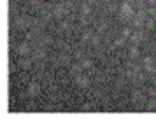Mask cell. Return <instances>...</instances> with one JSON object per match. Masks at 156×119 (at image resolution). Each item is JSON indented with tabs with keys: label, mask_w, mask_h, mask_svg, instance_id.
Listing matches in <instances>:
<instances>
[{
	"label": "cell",
	"mask_w": 156,
	"mask_h": 119,
	"mask_svg": "<svg viewBox=\"0 0 156 119\" xmlns=\"http://www.w3.org/2000/svg\"><path fill=\"white\" fill-rule=\"evenodd\" d=\"M26 93H28V96H37V95L40 93V86H39V82L32 81V82L28 84V88H26Z\"/></svg>",
	"instance_id": "cell-3"
},
{
	"label": "cell",
	"mask_w": 156,
	"mask_h": 119,
	"mask_svg": "<svg viewBox=\"0 0 156 119\" xmlns=\"http://www.w3.org/2000/svg\"><path fill=\"white\" fill-rule=\"evenodd\" d=\"M44 54H46V51H44V47L40 46V47H37V49L33 51V54H32V60H42V58H44Z\"/></svg>",
	"instance_id": "cell-7"
},
{
	"label": "cell",
	"mask_w": 156,
	"mask_h": 119,
	"mask_svg": "<svg viewBox=\"0 0 156 119\" xmlns=\"http://www.w3.org/2000/svg\"><path fill=\"white\" fill-rule=\"evenodd\" d=\"M65 12H67V7H65L63 4H60V5L54 7V16H56V18H61Z\"/></svg>",
	"instance_id": "cell-8"
},
{
	"label": "cell",
	"mask_w": 156,
	"mask_h": 119,
	"mask_svg": "<svg viewBox=\"0 0 156 119\" xmlns=\"http://www.w3.org/2000/svg\"><path fill=\"white\" fill-rule=\"evenodd\" d=\"M149 96H156V91H155V89H149Z\"/></svg>",
	"instance_id": "cell-20"
},
{
	"label": "cell",
	"mask_w": 156,
	"mask_h": 119,
	"mask_svg": "<svg viewBox=\"0 0 156 119\" xmlns=\"http://www.w3.org/2000/svg\"><path fill=\"white\" fill-rule=\"evenodd\" d=\"M90 12H91V7L88 5V4H84V5H81V16H90Z\"/></svg>",
	"instance_id": "cell-10"
},
{
	"label": "cell",
	"mask_w": 156,
	"mask_h": 119,
	"mask_svg": "<svg viewBox=\"0 0 156 119\" xmlns=\"http://www.w3.org/2000/svg\"><path fill=\"white\" fill-rule=\"evenodd\" d=\"M93 37H95V33H91V32H86V33L83 35V40H84V42H91V40H93Z\"/></svg>",
	"instance_id": "cell-14"
},
{
	"label": "cell",
	"mask_w": 156,
	"mask_h": 119,
	"mask_svg": "<svg viewBox=\"0 0 156 119\" xmlns=\"http://www.w3.org/2000/svg\"><path fill=\"white\" fill-rule=\"evenodd\" d=\"M130 35H132L130 28H123V32H121V37H125V39H130Z\"/></svg>",
	"instance_id": "cell-17"
},
{
	"label": "cell",
	"mask_w": 156,
	"mask_h": 119,
	"mask_svg": "<svg viewBox=\"0 0 156 119\" xmlns=\"http://www.w3.org/2000/svg\"><path fill=\"white\" fill-rule=\"evenodd\" d=\"M142 39H144V35H142L140 32H133V33L130 35V42H132L133 46H139V44L142 42Z\"/></svg>",
	"instance_id": "cell-5"
},
{
	"label": "cell",
	"mask_w": 156,
	"mask_h": 119,
	"mask_svg": "<svg viewBox=\"0 0 156 119\" xmlns=\"http://www.w3.org/2000/svg\"><path fill=\"white\" fill-rule=\"evenodd\" d=\"M119 16H121L123 19H128V18L133 16V9H132L130 0H126V2H123V4L119 5Z\"/></svg>",
	"instance_id": "cell-1"
},
{
	"label": "cell",
	"mask_w": 156,
	"mask_h": 119,
	"mask_svg": "<svg viewBox=\"0 0 156 119\" xmlns=\"http://www.w3.org/2000/svg\"><path fill=\"white\" fill-rule=\"evenodd\" d=\"M18 54H21V56H28V54H30V46H28L26 42H21V44L18 46Z\"/></svg>",
	"instance_id": "cell-6"
},
{
	"label": "cell",
	"mask_w": 156,
	"mask_h": 119,
	"mask_svg": "<svg viewBox=\"0 0 156 119\" xmlns=\"http://www.w3.org/2000/svg\"><path fill=\"white\" fill-rule=\"evenodd\" d=\"M142 68L148 72V74H153L156 68H155V60L151 58V56H146L144 60H142Z\"/></svg>",
	"instance_id": "cell-2"
},
{
	"label": "cell",
	"mask_w": 156,
	"mask_h": 119,
	"mask_svg": "<svg viewBox=\"0 0 156 119\" xmlns=\"http://www.w3.org/2000/svg\"><path fill=\"white\" fill-rule=\"evenodd\" d=\"M76 84L79 86V88H88L90 86V79L86 77V75H81V74H76Z\"/></svg>",
	"instance_id": "cell-4"
},
{
	"label": "cell",
	"mask_w": 156,
	"mask_h": 119,
	"mask_svg": "<svg viewBox=\"0 0 156 119\" xmlns=\"http://www.w3.org/2000/svg\"><path fill=\"white\" fill-rule=\"evenodd\" d=\"M81 65H83V68H91L93 67V61L88 60V58H84V60H81Z\"/></svg>",
	"instance_id": "cell-13"
},
{
	"label": "cell",
	"mask_w": 156,
	"mask_h": 119,
	"mask_svg": "<svg viewBox=\"0 0 156 119\" xmlns=\"http://www.w3.org/2000/svg\"><path fill=\"white\" fill-rule=\"evenodd\" d=\"M14 23H16L18 28H25V26H26V19H25V18H16Z\"/></svg>",
	"instance_id": "cell-11"
},
{
	"label": "cell",
	"mask_w": 156,
	"mask_h": 119,
	"mask_svg": "<svg viewBox=\"0 0 156 119\" xmlns=\"http://www.w3.org/2000/svg\"><path fill=\"white\" fill-rule=\"evenodd\" d=\"M19 65H21V68H30V65H32V61L28 60V58H21V61H19Z\"/></svg>",
	"instance_id": "cell-12"
},
{
	"label": "cell",
	"mask_w": 156,
	"mask_h": 119,
	"mask_svg": "<svg viewBox=\"0 0 156 119\" xmlns=\"http://www.w3.org/2000/svg\"><path fill=\"white\" fill-rule=\"evenodd\" d=\"M140 96H142V95H140V91H139V89H135V91L132 93V100H133V102H139V100H140Z\"/></svg>",
	"instance_id": "cell-16"
},
{
	"label": "cell",
	"mask_w": 156,
	"mask_h": 119,
	"mask_svg": "<svg viewBox=\"0 0 156 119\" xmlns=\"http://www.w3.org/2000/svg\"><path fill=\"white\" fill-rule=\"evenodd\" d=\"M68 26H70V23H68V21H63V23H61V30H67Z\"/></svg>",
	"instance_id": "cell-19"
},
{
	"label": "cell",
	"mask_w": 156,
	"mask_h": 119,
	"mask_svg": "<svg viewBox=\"0 0 156 119\" xmlns=\"http://www.w3.org/2000/svg\"><path fill=\"white\" fill-rule=\"evenodd\" d=\"M148 109L149 111H155L156 109V96H151V100L148 102Z\"/></svg>",
	"instance_id": "cell-15"
},
{
	"label": "cell",
	"mask_w": 156,
	"mask_h": 119,
	"mask_svg": "<svg viewBox=\"0 0 156 119\" xmlns=\"http://www.w3.org/2000/svg\"><path fill=\"white\" fill-rule=\"evenodd\" d=\"M128 56H130V60H137L139 58V46H133L132 44V47L128 51Z\"/></svg>",
	"instance_id": "cell-9"
},
{
	"label": "cell",
	"mask_w": 156,
	"mask_h": 119,
	"mask_svg": "<svg viewBox=\"0 0 156 119\" xmlns=\"http://www.w3.org/2000/svg\"><path fill=\"white\" fill-rule=\"evenodd\" d=\"M123 42H125V37H121V39H116V42H114V46H116V47H119V46H121Z\"/></svg>",
	"instance_id": "cell-18"
}]
</instances>
